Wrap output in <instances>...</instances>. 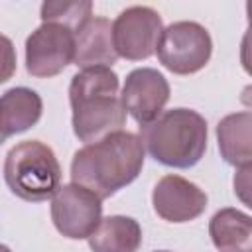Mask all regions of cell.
I'll list each match as a JSON object with an SVG mask.
<instances>
[{"instance_id": "obj_1", "label": "cell", "mask_w": 252, "mask_h": 252, "mask_svg": "<svg viewBox=\"0 0 252 252\" xmlns=\"http://www.w3.org/2000/svg\"><path fill=\"white\" fill-rule=\"evenodd\" d=\"M144 167V146L138 134L112 132L98 142L85 144L71 161V183L93 191L100 199L130 185Z\"/></svg>"}, {"instance_id": "obj_5", "label": "cell", "mask_w": 252, "mask_h": 252, "mask_svg": "<svg viewBox=\"0 0 252 252\" xmlns=\"http://www.w3.org/2000/svg\"><path fill=\"white\" fill-rule=\"evenodd\" d=\"M156 53L167 71L175 75H193L209 63L213 39L199 22L181 20L163 28Z\"/></svg>"}, {"instance_id": "obj_19", "label": "cell", "mask_w": 252, "mask_h": 252, "mask_svg": "<svg viewBox=\"0 0 252 252\" xmlns=\"http://www.w3.org/2000/svg\"><path fill=\"white\" fill-rule=\"evenodd\" d=\"M0 252H12V250H10L6 244H2V242H0Z\"/></svg>"}, {"instance_id": "obj_6", "label": "cell", "mask_w": 252, "mask_h": 252, "mask_svg": "<svg viewBox=\"0 0 252 252\" xmlns=\"http://www.w3.org/2000/svg\"><path fill=\"white\" fill-rule=\"evenodd\" d=\"M100 219L102 199L77 183L59 185V189L51 197V220L57 232L65 238H89L98 226Z\"/></svg>"}, {"instance_id": "obj_21", "label": "cell", "mask_w": 252, "mask_h": 252, "mask_svg": "<svg viewBox=\"0 0 252 252\" xmlns=\"http://www.w3.org/2000/svg\"><path fill=\"white\" fill-rule=\"evenodd\" d=\"M154 252H169V250H154Z\"/></svg>"}, {"instance_id": "obj_7", "label": "cell", "mask_w": 252, "mask_h": 252, "mask_svg": "<svg viewBox=\"0 0 252 252\" xmlns=\"http://www.w3.org/2000/svg\"><path fill=\"white\" fill-rule=\"evenodd\" d=\"M163 32L161 16L150 6H130L112 22V43L118 57L142 61L156 53Z\"/></svg>"}, {"instance_id": "obj_10", "label": "cell", "mask_w": 252, "mask_h": 252, "mask_svg": "<svg viewBox=\"0 0 252 252\" xmlns=\"http://www.w3.org/2000/svg\"><path fill=\"white\" fill-rule=\"evenodd\" d=\"M207 201V193L197 183L173 173L163 175L152 191L154 211L167 222H189L201 217Z\"/></svg>"}, {"instance_id": "obj_3", "label": "cell", "mask_w": 252, "mask_h": 252, "mask_svg": "<svg viewBox=\"0 0 252 252\" xmlns=\"http://www.w3.org/2000/svg\"><path fill=\"white\" fill-rule=\"evenodd\" d=\"M140 142L148 154L167 167L187 169L207 152V120L191 108L163 110L152 122L140 126Z\"/></svg>"}, {"instance_id": "obj_18", "label": "cell", "mask_w": 252, "mask_h": 252, "mask_svg": "<svg viewBox=\"0 0 252 252\" xmlns=\"http://www.w3.org/2000/svg\"><path fill=\"white\" fill-rule=\"evenodd\" d=\"M248 173H250V165H248V167H238V173H236V177H234V193H238L244 203H248V195H246V191H248V187H250V183H248Z\"/></svg>"}, {"instance_id": "obj_4", "label": "cell", "mask_w": 252, "mask_h": 252, "mask_svg": "<svg viewBox=\"0 0 252 252\" xmlns=\"http://www.w3.org/2000/svg\"><path fill=\"white\" fill-rule=\"evenodd\" d=\"M4 181L8 189L30 203H41L61 185V165L55 152L39 140H24L4 158Z\"/></svg>"}, {"instance_id": "obj_17", "label": "cell", "mask_w": 252, "mask_h": 252, "mask_svg": "<svg viewBox=\"0 0 252 252\" xmlns=\"http://www.w3.org/2000/svg\"><path fill=\"white\" fill-rule=\"evenodd\" d=\"M16 65H18L16 47L8 35L0 33V85L14 77Z\"/></svg>"}, {"instance_id": "obj_9", "label": "cell", "mask_w": 252, "mask_h": 252, "mask_svg": "<svg viewBox=\"0 0 252 252\" xmlns=\"http://www.w3.org/2000/svg\"><path fill=\"white\" fill-rule=\"evenodd\" d=\"M169 93V83L158 69L138 67L126 75L120 102L124 110L140 126H144L163 112Z\"/></svg>"}, {"instance_id": "obj_12", "label": "cell", "mask_w": 252, "mask_h": 252, "mask_svg": "<svg viewBox=\"0 0 252 252\" xmlns=\"http://www.w3.org/2000/svg\"><path fill=\"white\" fill-rule=\"evenodd\" d=\"M41 112L43 100L33 89L12 87L0 96V128L6 138L35 126Z\"/></svg>"}, {"instance_id": "obj_13", "label": "cell", "mask_w": 252, "mask_h": 252, "mask_svg": "<svg viewBox=\"0 0 252 252\" xmlns=\"http://www.w3.org/2000/svg\"><path fill=\"white\" fill-rule=\"evenodd\" d=\"M217 142L226 163L248 167L252 163V114L242 110L220 118L217 124Z\"/></svg>"}, {"instance_id": "obj_8", "label": "cell", "mask_w": 252, "mask_h": 252, "mask_svg": "<svg viewBox=\"0 0 252 252\" xmlns=\"http://www.w3.org/2000/svg\"><path fill=\"white\" fill-rule=\"evenodd\" d=\"M75 57V32L59 24H41L26 39V69L32 77L59 75Z\"/></svg>"}, {"instance_id": "obj_15", "label": "cell", "mask_w": 252, "mask_h": 252, "mask_svg": "<svg viewBox=\"0 0 252 252\" xmlns=\"http://www.w3.org/2000/svg\"><path fill=\"white\" fill-rule=\"evenodd\" d=\"M87 240L93 252H138L142 244V226L132 217L110 215L100 219Z\"/></svg>"}, {"instance_id": "obj_14", "label": "cell", "mask_w": 252, "mask_h": 252, "mask_svg": "<svg viewBox=\"0 0 252 252\" xmlns=\"http://www.w3.org/2000/svg\"><path fill=\"white\" fill-rule=\"evenodd\" d=\"M209 236L220 252H252V219L244 211L224 207L211 217Z\"/></svg>"}, {"instance_id": "obj_16", "label": "cell", "mask_w": 252, "mask_h": 252, "mask_svg": "<svg viewBox=\"0 0 252 252\" xmlns=\"http://www.w3.org/2000/svg\"><path fill=\"white\" fill-rule=\"evenodd\" d=\"M41 24H59L73 32H77L89 18H93V2L91 0H47L39 10Z\"/></svg>"}, {"instance_id": "obj_2", "label": "cell", "mask_w": 252, "mask_h": 252, "mask_svg": "<svg viewBox=\"0 0 252 252\" xmlns=\"http://www.w3.org/2000/svg\"><path fill=\"white\" fill-rule=\"evenodd\" d=\"M118 87V75L110 67L81 69L73 75L69 85L71 124L81 142L93 144L122 130L126 110L120 102Z\"/></svg>"}, {"instance_id": "obj_11", "label": "cell", "mask_w": 252, "mask_h": 252, "mask_svg": "<svg viewBox=\"0 0 252 252\" xmlns=\"http://www.w3.org/2000/svg\"><path fill=\"white\" fill-rule=\"evenodd\" d=\"M118 55L112 43V24L102 16L89 18L75 32V57L73 63L81 69L112 67Z\"/></svg>"}, {"instance_id": "obj_20", "label": "cell", "mask_w": 252, "mask_h": 252, "mask_svg": "<svg viewBox=\"0 0 252 252\" xmlns=\"http://www.w3.org/2000/svg\"><path fill=\"white\" fill-rule=\"evenodd\" d=\"M6 142V136H4V132H2V128H0V146Z\"/></svg>"}]
</instances>
